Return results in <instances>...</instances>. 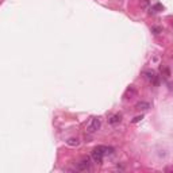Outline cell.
I'll return each mask as SVG.
<instances>
[{"instance_id": "7", "label": "cell", "mask_w": 173, "mask_h": 173, "mask_svg": "<svg viewBox=\"0 0 173 173\" xmlns=\"http://www.w3.org/2000/svg\"><path fill=\"white\" fill-rule=\"evenodd\" d=\"M66 143H68L69 146H73V148H74V146H78V145H80V141H78L77 138H69V139L66 141Z\"/></svg>"}, {"instance_id": "5", "label": "cell", "mask_w": 173, "mask_h": 173, "mask_svg": "<svg viewBox=\"0 0 173 173\" xmlns=\"http://www.w3.org/2000/svg\"><path fill=\"white\" fill-rule=\"evenodd\" d=\"M120 120H122V117H120L119 114H115V115H112V117L108 119L109 124H117V123H120Z\"/></svg>"}, {"instance_id": "11", "label": "cell", "mask_w": 173, "mask_h": 173, "mask_svg": "<svg viewBox=\"0 0 173 173\" xmlns=\"http://www.w3.org/2000/svg\"><path fill=\"white\" fill-rule=\"evenodd\" d=\"M153 31H154V34H158V32L161 31V30H160L158 27H154V28H153Z\"/></svg>"}, {"instance_id": "9", "label": "cell", "mask_w": 173, "mask_h": 173, "mask_svg": "<svg viewBox=\"0 0 173 173\" xmlns=\"http://www.w3.org/2000/svg\"><path fill=\"white\" fill-rule=\"evenodd\" d=\"M142 119H143V115H139V117H135L134 119H133V123H138V122H141Z\"/></svg>"}, {"instance_id": "10", "label": "cell", "mask_w": 173, "mask_h": 173, "mask_svg": "<svg viewBox=\"0 0 173 173\" xmlns=\"http://www.w3.org/2000/svg\"><path fill=\"white\" fill-rule=\"evenodd\" d=\"M142 6H143V7H148V6H149V0H142Z\"/></svg>"}, {"instance_id": "1", "label": "cell", "mask_w": 173, "mask_h": 173, "mask_svg": "<svg viewBox=\"0 0 173 173\" xmlns=\"http://www.w3.org/2000/svg\"><path fill=\"white\" fill-rule=\"evenodd\" d=\"M114 149L109 148V146H96L93 150H92V158H93V161L97 164H102L103 162V158L106 157L107 154H112Z\"/></svg>"}, {"instance_id": "6", "label": "cell", "mask_w": 173, "mask_h": 173, "mask_svg": "<svg viewBox=\"0 0 173 173\" xmlns=\"http://www.w3.org/2000/svg\"><path fill=\"white\" fill-rule=\"evenodd\" d=\"M135 108H137V109H149V108H150V104L146 103V102H139V103H137Z\"/></svg>"}, {"instance_id": "4", "label": "cell", "mask_w": 173, "mask_h": 173, "mask_svg": "<svg viewBox=\"0 0 173 173\" xmlns=\"http://www.w3.org/2000/svg\"><path fill=\"white\" fill-rule=\"evenodd\" d=\"M145 76H146V78H148L149 81H152L153 84H158V77L155 76V73L153 71H146L145 72Z\"/></svg>"}, {"instance_id": "3", "label": "cell", "mask_w": 173, "mask_h": 173, "mask_svg": "<svg viewBox=\"0 0 173 173\" xmlns=\"http://www.w3.org/2000/svg\"><path fill=\"white\" fill-rule=\"evenodd\" d=\"M89 169H91V160H89V157H84V158H81L77 162V170L87 172Z\"/></svg>"}, {"instance_id": "2", "label": "cell", "mask_w": 173, "mask_h": 173, "mask_svg": "<svg viewBox=\"0 0 173 173\" xmlns=\"http://www.w3.org/2000/svg\"><path fill=\"white\" fill-rule=\"evenodd\" d=\"M100 119L99 118H92L91 122L88 123V126H87V131H88L89 134H93V133H96V131L100 129Z\"/></svg>"}, {"instance_id": "8", "label": "cell", "mask_w": 173, "mask_h": 173, "mask_svg": "<svg viewBox=\"0 0 173 173\" xmlns=\"http://www.w3.org/2000/svg\"><path fill=\"white\" fill-rule=\"evenodd\" d=\"M162 6L161 4H155L153 7H150V14H155V12H158V11H162Z\"/></svg>"}]
</instances>
